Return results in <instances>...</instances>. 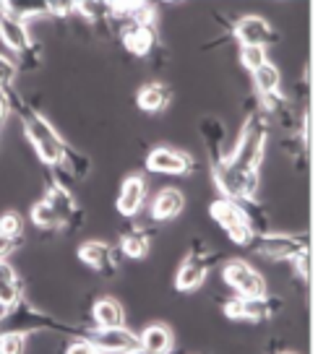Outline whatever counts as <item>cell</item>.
Wrapping results in <instances>:
<instances>
[{
  "label": "cell",
  "mask_w": 318,
  "mask_h": 354,
  "mask_svg": "<svg viewBox=\"0 0 318 354\" xmlns=\"http://www.w3.org/2000/svg\"><path fill=\"white\" fill-rule=\"evenodd\" d=\"M3 91L8 94L11 112H16V115H19V120H21V125H24V133H26V138L32 141L34 151L39 154V159H42L47 167L66 165V154H68V149H71V146L60 138V133L50 125V120H44L37 110L26 107V104H24V100L16 94V91H13L11 86L3 88Z\"/></svg>",
  "instance_id": "6da1fadb"
},
{
  "label": "cell",
  "mask_w": 318,
  "mask_h": 354,
  "mask_svg": "<svg viewBox=\"0 0 318 354\" xmlns=\"http://www.w3.org/2000/svg\"><path fill=\"white\" fill-rule=\"evenodd\" d=\"M269 138H272L269 115H263V110H253L245 118V125H242L240 136L235 141L232 154H224L220 162L235 167V169H242V172H258L263 154H266V146H269Z\"/></svg>",
  "instance_id": "7a4b0ae2"
},
{
  "label": "cell",
  "mask_w": 318,
  "mask_h": 354,
  "mask_svg": "<svg viewBox=\"0 0 318 354\" xmlns=\"http://www.w3.org/2000/svg\"><path fill=\"white\" fill-rule=\"evenodd\" d=\"M34 333V331H73L63 326L60 321H55L50 313H42L37 310L32 302L26 299H16L11 308H6L0 313V333Z\"/></svg>",
  "instance_id": "3957f363"
},
{
  "label": "cell",
  "mask_w": 318,
  "mask_h": 354,
  "mask_svg": "<svg viewBox=\"0 0 318 354\" xmlns=\"http://www.w3.org/2000/svg\"><path fill=\"white\" fill-rule=\"evenodd\" d=\"M209 214H211V219L220 224L222 230L227 232L232 243L238 245H245L251 243L256 232H253L251 227V219H248V211L242 206V201H230V198H217L211 206H209Z\"/></svg>",
  "instance_id": "277c9868"
},
{
  "label": "cell",
  "mask_w": 318,
  "mask_h": 354,
  "mask_svg": "<svg viewBox=\"0 0 318 354\" xmlns=\"http://www.w3.org/2000/svg\"><path fill=\"white\" fill-rule=\"evenodd\" d=\"M211 175L217 188L222 190V198L230 201H258V172H242L224 162H211Z\"/></svg>",
  "instance_id": "5b68a950"
},
{
  "label": "cell",
  "mask_w": 318,
  "mask_h": 354,
  "mask_svg": "<svg viewBox=\"0 0 318 354\" xmlns=\"http://www.w3.org/2000/svg\"><path fill=\"white\" fill-rule=\"evenodd\" d=\"M217 258H220L217 250L206 248L204 240H196V243L191 245V250H188V255L183 258V263H180L175 274L177 292H193V289L201 287L209 274V268L217 263Z\"/></svg>",
  "instance_id": "8992f818"
},
{
  "label": "cell",
  "mask_w": 318,
  "mask_h": 354,
  "mask_svg": "<svg viewBox=\"0 0 318 354\" xmlns=\"http://www.w3.org/2000/svg\"><path fill=\"white\" fill-rule=\"evenodd\" d=\"M248 248L253 253L272 258V261H292L295 255L310 250V237L292 232H263L256 234L248 243Z\"/></svg>",
  "instance_id": "52a82bcc"
},
{
  "label": "cell",
  "mask_w": 318,
  "mask_h": 354,
  "mask_svg": "<svg viewBox=\"0 0 318 354\" xmlns=\"http://www.w3.org/2000/svg\"><path fill=\"white\" fill-rule=\"evenodd\" d=\"M222 308L230 321H269V318L279 315L282 299L269 297V295H263V297H238L235 295V297L224 299Z\"/></svg>",
  "instance_id": "ba28073f"
},
{
  "label": "cell",
  "mask_w": 318,
  "mask_h": 354,
  "mask_svg": "<svg viewBox=\"0 0 318 354\" xmlns=\"http://www.w3.org/2000/svg\"><path fill=\"white\" fill-rule=\"evenodd\" d=\"M222 277L227 281V287L235 289L238 297H263L266 295V281L248 261H240V258L227 261L222 268Z\"/></svg>",
  "instance_id": "9c48e42d"
},
{
  "label": "cell",
  "mask_w": 318,
  "mask_h": 354,
  "mask_svg": "<svg viewBox=\"0 0 318 354\" xmlns=\"http://www.w3.org/2000/svg\"><path fill=\"white\" fill-rule=\"evenodd\" d=\"M87 339L105 354H133L136 349H141L139 333H133L125 326H121V328H94V331L87 333Z\"/></svg>",
  "instance_id": "30bf717a"
},
{
  "label": "cell",
  "mask_w": 318,
  "mask_h": 354,
  "mask_svg": "<svg viewBox=\"0 0 318 354\" xmlns=\"http://www.w3.org/2000/svg\"><path fill=\"white\" fill-rule=\"evenodd\" d=\"M193 156L180 149H170V146H157L152 154L146 156V169L149 172H159V175H188L193 169Z\"/></svg>",
  "instance_id": "8fae6325"
},
{
  "label": "cell",
  "mask_w": 318,
  "mask_h": 354,
  "mask_svg": "<svg viewBox=\"0 0 318 354\" xmlns=\"http://www.w3.org/2000/svg\"><path fill=\"white\" fill-rule=\"evenodd\" d=\"M232 34H235V39L242 47H266V42L274 39L272 24L261 19V16H242V19H238Z\"/></svg>",
  "instance_id": "7c38bea8"
},
{
  "label": "cell",
  "mask_w": 318,
  "mask_h": 354,
  "mask_svg": "<svg viewBox=\"0 0 318 354\" xmlns=\"http://www.w3.org/2000/svg\"><path fill=\"white\" fill-rule=\"evenodd\" d=\"M78 258L89 266V268H97L102 277H115L118 274V258L107 243L102 240H89L78 248Z\"/></svg>",
  "instance_id": "4fadbf2b"
},
{
  "label": "cell",
  "mask_w": 318,
  "mask_h": 354,
  "mask_svg": "<svg viewBox=\"0 0 318 354\" xmlns=\"http://www.w3.org/2000/svg\"><path fill=\"white\" fill-rule=\"evenodd\" d=\"M44 201H47L50 209L58 214V219H60L63 227H68V224H71V227H78V224H81V211H78V203H76V198L71 196V190L60 188L55 183H50Z\"/></svg>",
  "instance_id": "5bb4252c"
},
{
  "label": "cell",
  "mask_w": 318,
  "mask_h": 354,
  "mask_svg": "<svg viewBox=\"0 0 318 354\" xmlns=\"http://www.w3.org/2000/svg\"><path fill=\"white\" fill-rule=\"evenodd\" d=\"M123 44H125V50L133 53V55H149L154 47H157V32H154L152 24H133V21H125L123 26Z\"/></svg>",
  "instance_id": "9a60e30c"
},
{
  "label": "cell",
  "mask_w": 318,
  "mask_h": 354,
  "mask_svg": "<svg viewBox=\"0 0 318 354\" xmlns=\"http://www.w3.org/2000/svg\"><path fill=\"white\" fill-rule=\"evenodd\" d=\"M146 201V180L141 175H131L121 185L118 193V211L123 216H136Z\"/></svg>",
  "instance_id": "2e32d148"
},
{
  "label": "cell",
  "mask_w": 318,
  "mask_h": 354,
  "mask_svg": "<svg viewBox=\"0 0 318 354\" xmlns=\"http://www.w3.org/2000/svg\"><path fill=\"white\" fill-rule=\"evenodd\" d=\"M0 39H3V44H6L8 50H13L16 55H21L24 50L32 47L26 21L13 19V16H0Z\"/></svg>",
  "instance_id": "e0dca14e"
},
{
  "label": "cell",
  "mask_w": 318,
  "mask_h": 354,
  "mask_svg": "<svg viewBox=\"0 0 318 354\" xmlns=\"http://www.w3.org/2000/svg\"><path fill=\"white\" fill-rule=\"evenodd\" d=\"M183 209H186V196L177 188H165V190H159L157 198L152 201V219L170 221V219H175Z\"/></svg>",
  "instance_id": "ac0fdd59"
},
{
  "label": "cell",
  "mask_w": 318,
  "mask_h": 354,
  "mask_svg": "<svg viewBox=\"0 0 318 354\" xmlns=\"http://www.w3.org/2000/svg\"><path fill=\"white\" fill-rule=\"evenodd\" d=\"M139 342H141V349H146V352L167 354L175 344V333L167 323H152L139 333Z\"/></svg>",
  "instance_id": "d6986e66"
},
{
  "label": "cell",
  "mask_w": 318,
  "mask_h": 354,
  "mask_svg": "<svg viewBox=\"0 0 318 354\" xmlns=\"http://www.w3.org/2000/svg\"><path fill=\"white\" fill-rule=\"evenodd\" d=\"M91 318L97 328H121L125 326V310L115 297H99L91 308Z\"/></svg>",
  "instance_id": "ffe728a7"
},
{
  "label": "cell",
  "mask_w": 318,
  "mask_h": 354,
  "mask_svg": "<svg viewBox=\"0 0 318 354\" xmlns=\"http://www.w3.org/2000/svg\"><path fill=\"white\" fill-rule=\"evenodd\" d=\"M173 97H175L173 88L165 86V84H146V86L139 88L136 102H139V107L143 112H162L170 107Z\"/></svg>",
  "instance_id": "44dd1931"
},
{
  "label": "cell",
  "mask_w": 318,
  "mask_h": 354,
  "mask_svg": "<svg viewBox=\"0 0 318 354\" xmlns=\"http://www.w3.org/2000/svg\"><path fill=\"white\" fill-rule=\"evenodd\" d=\"M152 237H154L152 230H146V227H131V230L121 232V250L128 255V258L141 261V258L149 255Z\"/></svg>",
  "instance_id": "7402d4cb"
},
{
  "label": "cell",
  "mask_w": 318,
  "mask_h": 354,
  "mask_svg": "<svg viewBox=\"0 0 318 354\" xmlns=\"http://www.w3.org/2000/svg\"><path fill=\"white\" fill-rule=\"evenodd\" d=\"M24 297V281L13 271L8 261H0V308H11L16 299Z\"/></svg>",
  "instance_id": "603a6c76"
},
{
  "label": "cell",
  "mask_w": 318,
  "mask_h": 354,
  "mask_svg": "<svg viewBox=\"0 0 318 354\" xmlns=\"http://www.w3.org/2000/svg\"><path fill=\"white\" fill-rule=\"evenodd\" d=\"M253 86H256V97L258 100H266V97H274V94H282L279 86H282V73L274 63H266L258 71H253Z\"/></svg>",
  "instance_id": "cb8c5ba5"
},
{
  "label": "cell",
  "mask_w": 318,
  "mask_h": 354,
  "mask_svg": "<svg viewBox=\"0 0 318 354\" xmlns=\"http://www.w3.org/2000/svg\"><path fill=\"white\" fill-rule=\"evenodd\" d=\"M201 136H204V141L209 146V154H211V162H217L222 159V141H224V128H222V122L217 118H204L201 120Z\"/></svg>",
  "instance_id": "d4e9b609"
},
{
  "label": "cell",
  "mask_w": 318,
  "mask_h": 354,
  "mask_svg": "<svg viewBox=\"0 0 318 354\" xmlns=\"http://www.w3.org/2000/svg\"><path fill=\"white\" fill-rule=\"evenodd\" d=\"M32 221H34V227H39V230H60V227H63L60 219H58V214L50 209V203L44 198L37 201L32 206Z\"/></svg>",
  "instance_id": "484cf974"
},
{
  "label": "cell",
  "mask_w": 318,
  "mask_h": 354,
  "mask_svg": "<svg viewBox=\"0 0 318 354\" xmlns=\"http://www.w3.org/2000/svg\"><path fill=\"white\" fill-rule=\"evenodd\" d=\"M76 13H81L91 24H102L105 19H110V6L107 3H76Z\"/></svg>",
  "instance_id": "4316f807"
},
{
  "label": "cell",
  "mask_w": 318,
  "mask_h": 354,
  "mask_svg": "<svg viewBox=\"0 0 318 354\" xmlns=\"http://www.w3.org/2000/svg\"><path fill=\"white\" fill-rule=\"evenodd\" d=\"M240 63L248 71H258L261 66L269 63V55H266V47H240Z\"/></svg>",
  "instance_id": "83f0119b"
},
{
  "label": "cell",
  "mask_w": 318,
  "mask_h": 354,
  "mask_svg": "<svg viewBox=\"0 0 318 354\" xmlns=\"http://www.w3.org/2000/svg\"><path fill=\"white\" fill-rule=\"evenodd\" d=\"M24 349H26L24 333H0V354H24Z\"/></svg>",
  "instance_id": "f1b7e54d"
},
{
  "label": "cell",
  "mask_w": 318,
  "mask_h": 354,
  "mask_svg": "<svg viewBox=\"0 0 318 354\" xmlns=\"http://www.w3.org/2000/svg\"><path fill=\"white\" fill-rule=\"evenodd\" d=\"M0 232L8 234V237H21L24 234V219L16 211H6L0 216Z\"/></svg>",
  "instance_id": "f546056e"
},
{
  "label": "cell",
  "mask_w": 318,
  "mask_h": 354,
  "mask_svg": "<svg viewBox=\"0 0 318 354\" xmlns=\"http://www.w3.org/2000/svg\"><path fill=\"white\" fill-rule=\"evenodd\" d=\"M19 73V68L13 60H8L6 55H0V88H8L13 84V78Z\"/></svg>",
  "instance_id": "4dcf8cb0"
},
{
  "label": "cell",
  "mask_w": 318,
  "mask_h": 354,
  "mask_svg": "<svg viewBox=\"0 0 318 354\" xmlns=\"http://www.w3.org/2000/svg\"><path fill=\"white\" fill-rule=\"evenodd\" d=\"M24 245V234L21 237H8V234L0 232V261H6L11 253H16Z\"/></svg>",
  "instance_id": "1f68e13d"
},
{
  "label": "cell",
  "mask_w": 318,
  "mask_h": 354,
  "mask_svg": "<svg viewBox=\"0 0 318 354\" xmlns=\"http://www.w3.org/2000/svg\"><path fill=\"white\" fill-rule=\"evenodd\" d=\"M19 57H21V66L26 68V71H37V68H39V60H42V50H39L37 44H32V47L24 50Z\"/></svg>",
  "instance_id": "d6a6232c"
},
{
  "label": "cell",
  "mask_w": 318,
  "mask_h": 354,
  "mask_svg": "<svg viewBox=\"0 0 318 354\" xmlns=\"http://www.w3.org/2000/svg\"><path fill=\"white\" fill-rule=\"evenodd\" d=\"M292 263H295L297 277L303 279V281H308V279H310V250L295 255V258H292Z\"/></svg>",
  "instance_id": "836d02e7"
},
{
  "label": "cell",
  "mask_w": 318,
  "mask_h": 354,
  "mask_svg": "<svg viewBox=\"0 0 318 354\" xmlns=\"http://www.w3.org/2000/svg\"><path fill=\"white\" fill-rule=\"evenodd\" d=\"M47 13H50V16H58V19H63V16H71V13H76V3H66V0L47 3Z\"/></svg>",
  "instance_id": "e575fe53"
},
{
  "label": "cell",
  "mask_w": 318,
  "mask_h": 354,
  "mask_svg": "<svg viewBox=\"0 0 318 354\" xmlns=\"http://www.w3.org/2000/svg\"><path fill=\"white\" fill-rule=\"evenodd\" d=\"M66 354H99V349L89 339H76V342L68 344Z\"/></svg>",
  "instance_id": "d590c367"
},
{
  "label": "cell",
  "mask_w": 318,
  "mask_h": 354,
  "mask_svg": "<svg viewBox=\"0 0 318 354\" xmlns=\"http://www.w3.org/2000/svg\"><path fill=\"white\" fill-rule=\"evenodd\" d=\"M8 115H11V104H8V94L0 88V125L8 120Z\"/></svg>",
  "instance_id": "8d00e7d4"
},
{
  "label": "cell",
  "mask_w": 318,
  "mask_h": 354,
  "mask_svg": "<svg viewBox=\"0 0 318 354\" xmlns=\"http://www.w3.org/2000/svg\"><path fill=\"white\" fill-rule=\"evenodd\" d=\"M133 354H154V352H146V349H136Z\"/></svg>",
  "instance_id": "74e56055"
},
{
  "label": "cell",
  "mask_w": 318,
  "mask_h": 354,
  "mask_svg": "<svg viewBox=\"0 0 318 354\" xmlns=\"http://www.w3.org/2000/svg\"><path fill=\"white\" fill-rule=\"evenodd\" d=\"M285 354H295V352H285Z\"/></svg>",
  "instance_id": "f35d334b"
},
{
  "label": "cell",
  "mask_w": 318,
  "mask_h": 354,
  "mask_svg": "<svg viewBox=\"0 0 318 354\" xmlns=\"http://www.w3.org/2000/svg\"><path fill=\"white\" fill-rule=\"evenodd\" d=\"M99 354H105V352H99Z\"/></svg>",
  "instance_id": "ab89813d"
}]
</instances>
